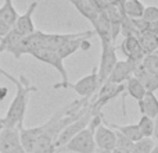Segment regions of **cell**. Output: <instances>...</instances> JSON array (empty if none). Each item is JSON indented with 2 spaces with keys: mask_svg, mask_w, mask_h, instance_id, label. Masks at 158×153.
I'll use <instances>...</instances> for the list:
<instances>
[{
  "mask_svg": "<svg viewBox=\"0 0 158 153\" xmlns=\"http://www.w3.org/2000/svg\"><path fill=\"white\" fill-rule=\"evenodd\" d=\"M72 6L79 11V14L87 18L90 22H93L96 18H97L98 13L100 11L96 8V6L93 4L92 0H68Z\"/></svg>",
  "mask_w": 158,
  "mask_h": 153,
  "instance_id": "obj_20",
  "label": "cell"
},
{
  "mask_svg": "<svg viewBox=\"0 0 158 153\" xmlns=\"http://www.w3.org/2000/svg\"><path fill=\"white\" fill-rule=\"evenodd\" d=\"M103 123L106 124V125H108L110 128L112 129H117V131H119L122 135H125L126 138H128L129 141H132V142H137V141L142 139V134H140L139 131V127H137V124H129V125H119V124H114V123H108V121H106V118L103 120Z\"/></svg>",
  "mask_w": 158,
  "mask_h": 153,
  "instance_id": "obj_21",
  "label": "cell"
},
{
  "mask_svg": "<svg viewBox=\"0 0 158 153\" xmlns=\"http://www.w3.org/2000/svg\"><path fill=\"white\" fill-rule=\"evenodd\" d=\"M117 49H115L114 43H101V59L100 64L97 67V76L100 85H103L110 76L111 71L114 70L115 64H117Z\"/></svg>",
  "mask_w": 158,
  "mask_h": 153,
  "instance_id": "obj_6",
  "label": "cell"
},
{
  "mask_svg": "<svg viewBox=\"0 0 158 153\" xmlns=\"http://www.w3.org/2000/svg\"><path fill=\"white\" fill-rule=\"evenodd\" d=\"M119 47L128 60H132L137 64L142 63L143 59L146 57L144 50H143L142 45L136 36H125Z\"/></svg>",
  "mask_w": 158,
  "mask_h": 153,
  "instance_id": "obj_12",
  "label": "cell"
},
{
  "mask_svg": "<svg viewBox=\"0 0 158 153\" xmlns=\"http://www.w3.org/2000/svg\"><path fill=\"white\" fill-rule=\"evenodd\" d=\"M43 36H44V32L36 29L33 33L19 39L18 43L10 50V53L15 59H19L24 55H31L35 50L43 47Z\"/></svg>",
  "mask_w": 158,
  "mask_h": 153,
  "instance_id": "obj_7",
  "label": "cell"
},
{
  "mask_svg": "<svg viewBox=\"0 0 158 153\" xmlns=\"http://www.w3.org/2000/svg\"><path fill=\"white\" fill-rule=\"evenodd\" d=\"M92 117H93V111H92V109H90V103H89L86 111H85L82 116H79L77 120H74L71 124H68V125L60 132V135L57 137V141H56V143H54L56 149H60L61 146L68 143L75 135H78L81 131H83L85 128H87Z\"/></svg>",
  "mask_w": 158,
  "mask_h": 153,
  "instance_id": "obj_3",
  "label": "cell"
},
{
  "mask_svg": "<svg viewBox=\"0 0 158 153\" xmlns=\"http://www.w3.org/2000/svg\"><path fill=\"white\" fill-rule=\"evenodd\" d=\"M94 132L89 128H85L78 135H75L68 143L57 149V152H74V153H96Z\"/></svg>",
  "mask_w": 158,
  "mask_h": 153,
  "instance_id": "obj_5",
  "label": "cell"
},
{
  "mask_svg": "<svg viewBox=\"0 0 158 153\" xmlns=\"http://www.w3.org/2000/svg\"><path fill=\"white\" fill-rule=\"evenodd\" d=\"M137 127H139V131L142 134L143 138H153L154 134V120L147 116H142L137 123Z\"/></svg>",
  "mask_w": 158,
  "mask_h": 153,
  "instance_id": "obj_28",
  "label": "cell"
},
{
  "mask_svg": "<svg viewBox=\"0 0 158 153\" xmlns=\"http://www.w3.org/2000/svg\"><path fill=\"white\" fill-rule=\"evenodd\" d=\"M151 153H158V143H157L156 146H154V149L151 151Z\"/></svg>",
  "mask_w": 158,
  "mask_h": 153,
  "instance_id": "obj_38",
  "label": "cell"
},
{
  "mask_svg": "<svg viewBox=\"0 0 158 153\" xmlns=\"http://www.w3.org/2000/svg\"><path fill=\"white\" fill-rule=\"evenodd\" d=\"M142 116H147L150 118H156L158 116V99L153 92H147L142 100L137 102Z\"/></svg>",
  "mask_w": 158,
  "mask_h": 153,
  "instance_id": "obj_18",
  "label": "cell"
},
{
  "mask_svg": "<svg viewBox=\"0 0 158 153\" xmlns=\"http://www.w3.org/2000/svg\"><path fill=\"white\" fill-rule=\"evenodd\" d=\"M101 13L108 18V21L111 24H121L122 20L125 18V13L122 10V6L121 3H117V4H110L104 8Z\"/></svg>",
  "mask_w": 158,
  "mask_h": 153,
  "instance_id": "obj_25",
  "label": "cell"
},
{
  "mask_svg": "<svg viewBox=\"0 0 158 153\" xmlns=\"http://www.w3.org/2000/svg\"><path fill=\"white\" fill-rule=\"evenodd\" d=\"M10 25H7L4 21L2 20V17H0V38H3V36L6 35V33L10 31Z\"/></svg>",
  "mask_w": 158,
  "mask_h": 153,
  "instance_id": "obj_34",
  "label": "cell"
},
{
  "mask_svg": "<svg viewBox=\"0 0 158 153\" xmlns=\"http://www.w3.org/2000/svg\"><path fill=\"white\" fill-rule=\"evenodd\" d=\"M133 76L144 86V89L147 90V92L154 93L158 89V76L151 74L150 71H147V70L142 66V63H140L139 66H137V68L135 70Z\"/></svg>",
  "mask_w": 158,
  "mask_h": 153,
  "instance_id": "obj_17",
  "label": "cell"
},
{
  "mask_svg": "<svg viewBox=\"0 0 158 153\" xmlns=\"http://www.w3.org/2000/svg\"><path fill=\"white\" fill-rule=\"evenodd\" d=\"M86 32V31H85ZM85 32H77V33H44L43 36V47L44 49H53L57 50L60 46H63L65 42L71 41V39L79 38ZM42 47V49H43Z\"/></svg>",
  "mask_w": 158,
  "mask_h": 153,
  "instance_id": "obj_15",
  "label": "cell"
},
{
  "mask_svg": "<svg viewBox=\"0 0 158 153\" xmlns=\"http://www.w3.org/2000/svg\"><path fill=\"white\" fill-rule=\"evenodd\" d=\"M156 145L157 143L153 138H142L140 141L133 143L131 153H151Z\"/></svg>",
  "mask_w": 158,
  "mask_h": 153,
  "instance_id": "obj_29",
  "label": "cell"
},
{
  "mask_svg": "<svg viewBox=\"0 0 158 153\" xmlns=\"http://www.w3.org/2000/svg\"><path fill=\"white\" fill-rule=\"evenodd\" d=\"M8 93V89L6 86H0V102H3L6 99V96H7Z\"/></svg>",
  "mask_w": 158,
  "mask_h": 153,
  "instance_id": "obj_36",
  "label": "cell"
},
{
  "mask_svg": "<svg viewBox=\"0 0 158 153\" xmlns=\"http://www.w3.org/2000/svg\"><path fill=\"white\" fill-rule=\"evenodd\" d=\"M36 7H38V2H32L29 4V7H28V10L24 14H19L17 21L11 27V29H14L22 38L31 35V33H33L36 31V27L33 24V13H35Z\"/></svg>",
  "mask_w": 158,
  "mask_h": 153,
  "instance_id": "obj_11",
  "label": "cell"
},
{
  "mask_svg": "<svg viewBox=\"0 0 158 153\" xmlns=\"http://www.w3.org/2000/svg\"><path fill=\"white\" fill-rule=\"evenodd\" d=\"M114 132H115V138H117V142H115V149H119V151H123L126 153H131L132 148H133V142H132V141H129L125 135H122L119 131H117V129H114Z\"/></svg>",
  "mask_w": 158,
  "mask_h": 153,
  "instance_id": "obj_31",
  "label": "cell"
},
{
  "mask_svg": "<svg viewBox=\"0 0 158 153\" xmlns=\"http://www.w3.org/2000/svg\"><path fill=\"white\" fill-rule=\"evenodd\" d=\"M154 141L158 143V116L154 118V134H153Z\"/></svg>",
  "mask_w": 158,
  "mask_h": 153,
  "instance_id": "obj_35",
  "label": "cell"
},
{
  "mask_svg": "<svg viewBox=\"0 0 158 153\" xmlns=\"http://www.w3.org/2000/svg\"><path fill=\"white\" fill-rule=\"evenodd\" d=\"M111 153H126V152L119 151V149H114V151H111Z\"/></svg>",
  "mask_w": 158,
  "mask_h": 153,
  "instance_id": "obj_37",
  "label": "cell"
},
{
  "mask_svg": "<svg viewBox=\"0 0 158 153\" xmlns=\"http://www.w3.org/2000/svg\"><path fill=\"white\" fill-rule=\"evenodd\" d=\"M137 66H139L137 63L128 60V59L126 60H118L114 70L111 71V74H110L106 82H110V84H114V85L125 84L131 76H133L135 70L137 68Z\"/></svg>",
  "mask_w": 158,
  "mask_h": 153,
  "instance_id": "obj_10",
  "label": "cell"
},
{
  "mask_svg": "<svg viewBox=\"0 0 158 153\" xmlns=\"http://www.w3.org/2000/svg\"><path fill=\"white\" fill-rule=\"evenodd\" d=\"M92 25H93V28H94L93 31H94L96 35H98L101 43H103V42L104 43H114L112 38H111V22L108 21V18H107L101 11L98 13L97 18L92 22Z\"/></svg>",
  "mask_w": 158,
  "mask_h": 153,
  "instance_id": "obj_16",
  "label": "cell"
},
{
  "mask_svg": "<svg viewBox=\"0 0 158 153\" xmlns=\"http://www.w3.org/2000/svg\"><path fill=\"white\" fill-rule=\"evenodd\" d=\"M142 66L144 67L147 71H150L151 74L158 76V53H151V55H146V57L143 59Z\"/></svg>",
  "mask_w": 158,
  "mask_h": 153,
  "instance_id": "obj_30",
  "label": "cell"
},
{
  "mask_svg": "<svg viewBox=\"0 0 158 153\" xmlns=\"http://www.w3.org/2000/svg\"><path fill=\"white\" fill-rule=\"evenodd\" d=\"M57 149H56L54 145V139L52 137H49L47 134H43L39 141L36 142L35 148H33L32 153H56Z\"/></svg>",
  "mask_w": 158,
  "mask_h": 153,
  "instance_id": "obj_26",
  "label": "cell"
},
{
  "mask_svg": "<svg viewBox=\"0 0 158 153\" xmlns=\"http://www.w3.org/2000/svg\"><path fill=\"white\" fill-rule=\"evenodd\" d=\"M31 56L36 59V60L42 61V63H46L49 66H52L53 68H56L61 75V82L54 85V89H61V88H67L69 84L68 81V74H67V70L65 66H64V60L60 57L56 50L53 49H38L35 50L33 53H31Z\"/></svg>",
  "mask_w": 158,
  "mask_h": 153,
  "instance_id": "obj_2",
  "label": "cell"
},
{
  "mask_svg": "<svg viewBox=\"0 0 158 153\" xmlns=\"http://www.w3.org/2000/svg\"><path fill=\"white\" fill-rule=\"evenodd\" d=\"M18 15L19 14L17 13L15 7H14L13 0H4L2 7H0V17H2L3 21H4L7 25L13 27L14 22H15L17 18H18Z\"/></svg>",
  "mask_w": 158,
  "mask_h": 153,
  "instance_id": "obj_23",
  "label": "cell"
},
{
  "mask_svg": "<svg viewBox=\"0 0 158 153\" xmlns=\"http://www.w3.org/2000/svg\"><path fill=\"white\" fill-rule=\"evenodd\" d=\"M15 88V96H14L11 104L8 106L6 116L3 117V127H18L19 124H24L29 95L38 90V88L32 82H29V79L24 74L19 75Z\"/></svg>",
  "mask_w": 158,
  "mask_h": 153,
  "instance_id": "obj_1",
  "label": "cell"
},
{
  "mask_svg": "<svg viewBox=\"0 0 158 153\" xmlns=\"http://www.w3.org/2000/svg\"><path fill=\"white\" fill-rule=\"evenodd\" d=\"M100 82H98V76H97V68H94L90 74H87L86 76L81 78L79 81H77L75 84L69 82L67 89H72L78 93L81 98L83 99H92V96H94L97 93L98 88H100Z\"/></svg>",
  "mask_w": 158,
  "mask_h": 153,
  "instance_id": "obj_8",
  "label": "cell"
},
{
  "mask_svg": "<svg viewBox=\"0 0 158 153\" xmlns=\"http://www.w3.org/2000/svg\"><path fill=\"white\" fill-rule=\"evenodd\" d=\"M142 20L144 22H147V24L157 22L158 21V7H156V6H147V7H144Z\"/></svg>",
  "mask_w": 158,
  "mask_h": 153,
  "instance_id": "obj_32",
  "label": "cell"
},
{
  "mask_svg": "<svg viewBox=\"0 0 158 153\" xmlns=\"http://www.w3.org/2000/svg\"><path fill=\"white\" fill-rule=\"evenodd\" d=\"M0 75H3L6 79H8V81H10L11 84H14V85H15V84H17V81H18V79L15 78V76H13L11 74H8V72L6 71V70L3 68V67H0Z\"/></svg>",
  "mask_w": 158,
  "mask_h": 153,
  "instance_id": "obj_33",
  "label": "cell"
},
{
  "mask_svg": "<svg viewBox=\"0 0 158 153\" xmlns=\"http://www.w3.org/2000/svg\"><path fill=\"white\" fill-rule=\"evenodd\" d=\"M126 85H114L110 82H104L100 88H98L97 93L94 95V98L90 100V109L93 111V116L101 113V109L106 106L108 102H111L112 99H115L118 95H121L122 92H125Z\"/></svg>",
  "mask_w": 158,
  "mask_h": 153,
  "instance_id": "obj_4",
  "label": "cell"
},
{
  "mask_svg": "<svg viewBox=\"0 0 158 153\" xmlns=\"http://www.w3.org/2000/svg\"><path fill=\"white\" fill-rule=\"evenodd\" d=\"M21 38H22V36H19L15 31L10 28V31H8V32L6 33L3 38H0V55H2L3 52H8V53H10V50L13 49L17 43H18V41Z\"/></svg>",
  "mask_w": 158,
  "mask_h": 153,
  "instance_id": "obj_27",
  "label": "cell"
},
{
  "mask_svg": "<svg viewBox=\"0 0 158 153\" xmlns=\"http://www.w3.org/2000/svg\"><path fill=\"white\" fill-rule=\"evenodd\" d=\"M125 85H126L125 92H128V95L132 96V98L137 102L142 100V99L144 98V95L147 93V90L144 89V86H143L135 76H131V78L125 82Z\"/></svg>",
  "mask_w": 158,
  "mask_h": 153,
  "instance_id": "obj_24",
  "label": "cell"
},
{
  "mask_svg": "<svg viewBox=\"0 0 158 153\" xmlns=\"http://www.w3.org/2000/svg\"><path fill=\"white\" fill-rule=\"evenodd\" d=\"M136 38L139 39L146 55H151V53H156L158 50V33H156L154 31H142V32L137 33Z\"/></svg>",
  "mask_w": 158,
  "mask_h": 153,
  "instance_id": "obj_19",
  "label": "cell"
},
{
  "mask_svg": "<svg viewBox=\"0 0 158 153\" xmlns=\"http://www.w3.org/2000/svg\"><path fill=\"white\" fill-rule=\"evenodd\" d=\"M93 35H94V31H86V32H85L82 36H79V38H75V39H71V41L65 42V43H64L63 46L58 47L56 52L60 55V57L63 59V60H65L67 57L72 56L75 52L81 50V49H82V45H83V42L87 41V39H90Z\"/></svg>",
  "mask_w": 158,
  "mask_h": 153,
  "instance_id": "obj_14",
  "label": "cell"
},
{
  "mask_svg": "<svg viewBox=\"0 0 158 153\" xmlns=\"http://www.w3.org/2000/svg\"><path fill=\"white\" fill-rule=\"evenodd\" d=\"M94 142L96 148L100 149V151H114L115 142H117L114 129H111L104 123L101 125H98L94 131Z\"/></svg>",
  "mask_w": 158,
  "mask_h": 153,
  "instance_id": "obj_13",
  "label": "cell"
},
{
  "mask_svg": "<svg viewBox=\"0 0 158 153\" xmlns=\"http://www.w3.org/2000/svg\"><path fill=\"white\" fill-rule=\"evenodd\" d=\"M122 10L129 18H142L146 6L139 0H122L121 2Z\"/></svg>",
  "mask_w": 158,
  "mask_h": 153,
  "instance_id": "obj_22",
  "label": "cell"
},
{
  "mask_svg": "<svg viewBox=\"0 0 158 153\" xmlns=\"http://www.w3.org/2000/svg\"><path fill=\"white\" fill-rule=\"evenodd\" d=\"M22 149L18 127H3L0 129V153H17Z\"/></svg>",
  "mask_w": 158,
  "mask_h": 153,
  "instance_id": "obj_9",
  "label": "cell"
}]
</instances>
